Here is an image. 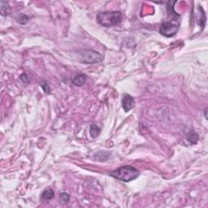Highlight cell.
<instances>
[{"instance_id": "6da1fadb", "label": "cell", "mask_w": 208, "mask_h": 208, "mask_svg": "<svg viewBox=\"0 0 208 208\" xmlns=\"http://www.w3.org/2000/svg\"><path fill=\"white\" fill-rule=\"evenodd\" d=\"M173 2H169L168 4V10L169 20H165L159 28V32L161 34H163L165 37H171L175 35L177 33L179 29L180 21H179V15L176 14L172 4Z\"/></svg>"}, {"instance_id": "7a4b0ae2", "label": "cell", "mask_w": 208, "mask_h": 208, "mask_svg": "<svg viewBox=\"0 0 208 208\" xmlns=\"http://www.w3.org/2000/svg\"><path fill=\"white\" fill-rule=\"evenodd\" d=\"M123 15L121 11H105L100 12L97 15V21L104 27H112L117 25L122 21Z\"/></svg>"}, {"instance_id": "3957f363", "label": "cell", "mask_w": 208, "mask_h": 208, "mask_svg": "<svg viewBox=\"0 0 208 208\" xmlns=\"http://www.w3.org/2000/svg\"><path fill=\"white\" fill-rule=\"evenodd\" d=\"M110 175L112 176V177L124 182H129L138 177L139 172L134 167L126 165L114 170L111 172Z\"/></svg>"}, {"instance_id": "277c9868", "label": "cell", "mask_w": 208, "mask_h": 208, "mask_svg": "<svg viewBox=\"0 0 208 208\" xmlns=\"http://www.w3.org/2000/svg\"><path fill=\"white\" fill-rule=\"evenodd\" d=\"M78 60L82 64H97L103 60V56L96 50L82 49L78 51Z\"/></svg>"}, {"instance_id": "5b68a950", "label": "cell", "mask_w": 208, "mask_h": 208, "mask_svg": "<svg viewBox=\"0 0 208 208\" xmlns=\"http://www.w3.org/2000/svg\"><path fill=\"white\" fill-rule=\"evenodd\" d=\"M134 104H135V102H134V98L131 95H129L128 94H125L123 95L122 107L125 112H129L130 110L133 109L134 108Z\"/></svg>"}, {"instance_id": "8992f818", "label": "cell", "mask_w": 208, "mask_h": 208, "mask_svg": "<svg viewBox=\"0 0 208 208\" xmlns=\"http://www.w3.org/2000/svg\"><path fill=\"white\" fill-rule=\"evenodd\" d=\"M86 75L84 73H78L73 77L72 83L76 86H81L86 83Z\"/></svg>"}, {"instance_id": "52a82bcc", "label": "cell", "mask_w": 208, "mask_h": 208, "mask_svg": "<svg viewBox=\"0 0 208 208\" xmlns=\"http://www.w3.org/2000/svg\"><path fill=\"white\" fill-rule=\"evenodd\" d=\"M187 139L191 144H196L198 142V135L196 132L191 130L187 135Z\"/></svg>"}, {"instance_id": "ba28073f", "label": "cell", "mask_w": 208, "mask_h": 208, "mask_svg": "<svg viewBox=\"0 0 208 208\" xmlns=\"http://www.w3.org/2000/svg\"><path fill=\"white\" fill-rule=\"evenodd\" d=\"M9 9H10V7H9L8 3L2 0L0 2V12H1V15H3V16L8 15Z\"/></svg>"}, {"instance_id": "9c48e42d", "label": "cell", "mask_w": 208, "mask_h": 208, "mask_svg": "<svg viewBox=\"0 0 208 208\" xmlns=\"http://www.w3.org/2000/svg\"><path fill=\"white\" fill-rule=\"evenodd\" d=\"M55 196V192L52 189H46V190L43 191L42 193V198L44 200H50L52 199Z\"/></svg>"}, {"instance_id": "30bf717a", "label": "cell", "mask_w": 208, "mask_h": 208, "mask_svg": "<svg viewBox=\"0 0 208 208\" xmlns=\"http://www.w3.org/2000/svg\"><path fill=\"white\" fill-rule=\"evenodd\" d=\"M100 134V129L98 127V125L96 124H93L90 126V136L92 137L93 138H95L98 137V135Z\"/></svg>"}, {"instance_id": "8fae6325", "label": "cell", "mask_w": 208, "mask_h": 208, "mask_svg": "<svg viewBox=\"0 0 208 208\" xmlns=\"http://www.w3.org/2000/svg\"><path fill=\"white\" fill-rule=\"evenodd\" d=\"M16 20H17L18 23H20L21 24H25L29 20V17L27 15H24V14H20L16 17Z\"/></svg>"}, {"instance_id": "7c38bea8", "label": "cell", "mask_w": 208, "mask_h": 208, "mask_svg": "<svg viewBox=\"0 0 208 208\" xmlns=\"http://www.w3.org/2000/svg\"><path fill=\"white\" fill-rule=\"evenodd\" d=\"M59 197H60V202H61L62 204L68 203V201H69V194H68V193H65V192L60 193V196H59Z\"/></svg>"}, {"instance_id": "4fadbf2b", "label": "cell", "mask_w": 208, "mask_h": 208, "mask_svg": "<svg viewBox=\"0 0 208 208\" xmlns=\"http://www.w3.org/2000/svg\"><path fill=\"white\" fill-rule=\"evenodd\" d=\"M41 87L43 89V90L45 91L46 93H47V94H50V86H49V84L47 81H43L41 83Z\"/></svg>"}, {"instance_id": "5bb4252c", "label": "cell", "mask_w": 208, "mask_h": 208, "mask_svg": "<svg viewBox=\"0 0 208 208\" xmlns=\"http://www.w3.org/2000/svg\"><path fill=\"white\" fill-rule=\"evenodd\" d=\"M20 80H21L22 81H23V82H24V83H29V79H28V76H27L26 74H25V73H24V74H22L21 76H20Z\"/></svg>"}, {"instance_id": "9a60e30c", "label": "cell", "mask_w": 208, "mask_h": 208, "mask_svg": "<svg viewBox=\"0 0 208 208\" xmlns=\"http://www.w3.org/2000/svg\"><path fill=\"white\" fill-rule=\"evenodd\" d=\"M205 116H206V118L207 119V116H206V108L205 109Z\"/></svg>"}]
</instances>
